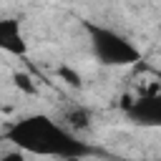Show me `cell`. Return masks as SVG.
Returning <instances> with one entry per match:
<instances>
[{
	"mask_svg": "<svg viewBox=\"0 0 161 161\" xmlns=\"http://www.w3.org/2000/svg\"><path fill=\"white\" fill-rule=\"evenodd\" d=\"M5 136L23 153L53 156L58 161H63V158H83V156L91 153L88 143H83L70 128H65L63 123H55L50 116H43V113H35V116L15 121L8 128Z\"/></svg>",
	"mask_w": 161,
	"mask_h": 161,
	"instance_id": "obj_1",
	"label": "cell"
},
{
	"mask_svg": "<svg viewBox=\"0 0 161 161\" xmlns=\"http://www.w3.org/2000/svg\"><path fill=\"white\" fill-rule=\"evenodd\" d=\"M86 30H88L93 55L103 65H133L141 60V50L126 35L116 33L113 28H106L98 23H86Z\"/></svg>",
	"mask_w": 161,
	"mask_h": 161,
	"instance_id": "obj_2",
	"label": "cell"
},
{
	"mask_svg": "<svg viewBox=\"0 0 161 161\" xmlns=\"http://www.w3.org/2000/svg\"><path fill=\"white\" fill-rule=\"evenodd\" d=\"M123 108H126V116H128L133 123L161 128V101H158L153 93L138 96V98H133V101L126 98Z\"/></svg>",
	"mask_w": 161,
	"mask_h": 161,
	"instance_id": "obj_3",
	"label": "cell"
},
{
	"mask_svg": "<svg viewBox=\"0 0 161 161\" xmlns=\"http://www.w3.org/2000/svg\"><path fill=\"white\" fill-rule=\"evenodd\" d=\"M0 50L10 55H25L28 45L20 30V20L15 18H0Z\"/></svg>",
	"mask_w": 161,
	"mask_h": 161,
	"instance_id": "obj_4",
	"label": "cell"
},
{
	"mask_svg": "<svg viewBox=\"0 0 161 161\" xmlns=\"http://www.w3.org/2000/svg\"><path fill=\"white\" fill-rule=\"evenodd\" d=\"M58 78L65 80L70 88H80V83H83V80H80V73H75L70 65H60V68H58Z\"/></svg>",
	"mask_w": 161,
	"mask_h": 161,
	"instance_id": "obj_5",
	"label": "cell"
},
{
	"mask_svg": "<svg viewBox=\"0 0 161 161\" xmlns=\"http://www.w3.org/2000/svg\"><path fill=\"white\" fill-rule=\"evenodd\" d=\"M13 83H15L20 91H25V93H35V86H33V80H30L28 73H15V75H13Z\"/></svg>",
	"mask_w": 161,
	"mask_h": 161,
	"instance_id": "obj_6",
	"label": "cell"
},
{
	"mask_svg": "<svg viewBox=\"0 0 161 161\" xmlns=\"http://www.w3.org/2000/svg\"><path fill=\"white\" fill-rule=\"evenodd\" d=\"M68 121H70V128H86L88 126V113L86 111H73L68 116Z\"/></svg>",
	"mask_w": 161,
	"mask_h": 161,
	"instance_id": "obj_7",
	"label": "cell"
},
{
	"mask_svg": "<svg viewBox=\"0 0 161 161\" xmlns=\"http://www.w3.org/2000/svg\"><path fill=\"white\" fill-rule=\"evenodd\" d=\"M0 161H25V153L15 148V151H8V153H5V156H3Z\"/></svg>",
	"mask_w": 161,
	"mask_h": 161,
	"instance_id": "obj_8",
	"label": "cell"
},
{
	"mask_svg": "<svg viewBox=\"0 0 161 161\" xmlns=\"http://www.w3.org/2000/svg\"><path fill=\"white\" fill-rule=\"evenodd\" d=\"M151 93H153V96H156V98L161 101V88H156V91H151Z\"/></svg>",
	"mask_w": 161,
	"mask_h": 161,
	"instance_id": "obj_9",
	"label": "cell"
},
{
	"mask_svg": "<svg viewBox=\"0 0 161 161\" xmlns=\"http://www.w3.org/2000/svg\"><path fill=\"white\" fill-rule=\"evenodd\" d=\"M63 161H80V158H63Z\"/></svg>",
	"mask_w": 161,
	"mask_h": 161,
	"instance_id": "obj_10",
	"label": "cell"
}]
</instances>
